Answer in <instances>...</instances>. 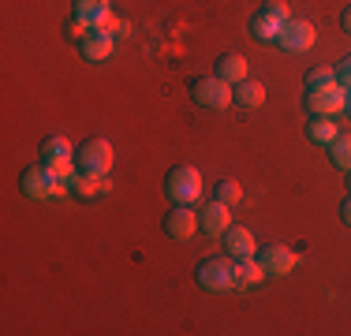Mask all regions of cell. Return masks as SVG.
<instances>
[{
	"mask_svg": "<svg viewBox=\"0 0 351 336\" xmlns=\"http://www.w3.org/2000/svg\"><path fill=\"white\" fill-rule=\"evenodd\" d=\"M337 134H340V131H337V123H332L329 116H314V120L306 123V139H311L314 146H329Z\"/></svg>",
	"mask_w": 351,
	"mask_h": 336,
	"instance_id": "obj_19",
	"label": "cell"
},
{
	"mask_svg": "<svg viewBox=\"0 0 351 336\" xmlns=\"http://www.w3.org/2000/svg\"><path fill=\"white\" fill-rule=\"evenodd\" d=\"M75 19H82L90 30H108V23L116 19L108 0H75Z\"/></svg>",
	"mask_w": 351,
	"mask_h": 336,
	"instance_id": "obj_12",
	"label": "cell"
},
{
	"mask_svg": "<svg viewBox=\"0 0 351 336\" xmlns=\"http://www.w3.org/2000/svg\"><path fill=\"white\" fill-rule=\"evenodd\" d=\"M19 187H23V195H27V198H34V202H49V198L68 195V183H64L60 176H53L45 165L27 168V172L19 176Z\"/></svg>",
	"mask_w": 351,
	"mask_h": 336,
	"instance_id": "obj_2",
	"label": "cell"
},
{
	"mask_svg": "<svg viewBox=\"0 0 351 336\" xmlns=\"http://www.w3.org/2000/svg\"><path fill=\"white\" fill-rule=\"evenodd\" d=\"M337 82V67H311L306 71V90H322Z\"/></svg>",
	"mask_w": 351,
	"mask_h": 336,
	"instance_id": "obj_23",
	"label": "cell"
},
{
	"mask_svg": "<svg viewBox=\"0 0 351 336\" xmlns=\"http://www.w3.org/2000/svg\"><path fill=\"white\" fill-rule=\"evenodd\" d=\"M348 195H351V172H348Z\"/></svg>",
	"mask_w": 351,
	"mask_h": 336,
	"instance_id": "obj_30",
	"label": "cell"
},
{
	"mask_svg": "<svg viewBox=\"0 0 351 336\" xmlns=\"http://www.w3.org/2000/svg\"><path fill=\"white\" fill-rule=\"evenodd\" d=\"M221 239H224V247H228V258H236V262H243V258H254V254H258L254 235H250V228H243V224H232V228L224 232Z\"/></svg>",
	"mask_w": 351,
	"mask_h": 336,
	"instance_id": "obj_13",
	"label": "cell"
},
{
	"mask_svg": "<svg viewBox=\"0 0 351 336\" xmlns=\"http://www.w3.org/2000/svg\"><path fill=\"white\" fill-rule=\"evenodd\" d=\"M198 224H202L206 235H213V239H221L224 232L232 228V206H224V202H206L202 213H198Z\"/></svg>",
	"mask_w": 351,
	"mask_h": 336,
	"instance_id": "obj_9",
	"label": "cell"
},
{
	"mask_svg": "<svg viewBox=\"0 0 351 336\" xmlns=\"http://www.w3.org/2000/svg\"><path fill=\"white\" fill-rule=\"evenodd\" d=\"M217 202H224V206L236 209L239 202H243V187H239V180H221V183H217Z\"/></svg>",
	"mask_w": 351,
	"mask_h": 336,
	"instance_id": "obj_22",
	"label": "cell"
},
{
	"mask_svg": "<svg viewBox=\"0 0 351 336\" xmlns=\"http://www.w3.org/2000/svg\"><path fill=\"white\" fill-rule=\"evenodd\" d=\"M71 191H75V195H82V198H97V195H108V191H112V180H105L101 172H82V168H79Z\"/></svg>",
	"mask_w": 351,
	"mask_h": 336,
	"instance_id": "obj_14",
	"label": "cell"
},
{
	"mask_svg": "<svg viewBox=\"0 0 351 336\" xmlns=\"http://www.w3.org/2000/svg\"><path fill=\"white\" fill-rule=\"evenodd\" d=\"M317 41V30L311 27L306 19H288L280 27V38H277V45L284 49V53H306Z\"/></svg>",
	"mask_w": 351,
	"mask_h": 336,
	"instance_id": "obj_7",
	"label": "cell"
},
{
	"mask_svg": "<svg viewBox=\"0 0 351 336\" xmlns=\"http://www.w3.org/2000/svg\"><path fill=\"white\" fill-rule=\"evenodd\" d=\"M64 30H68V38H71V41H82V38H86V34H90V27H86V23H82V19H71L68 27H64Z\"/></svg>",
	"mask_w": 351,
	"mask_h": 336,
	"instance_id": "obj_25",
	"label": "cell"
},
{
	"mask_svg": "<svg viewBox=\"0 0 351 336\" xmlns=\"http://www.w3.org/2000/svg\"><path fill=\"white\" fill-rule=\"evenodd\" d=\"M295 265H299V254H295V250L280 247V243L262 247V269H265V276H288Z\"/></svg>",
	"mask_w": 351,
	"mask_h": 336,
	"instance_id": "obj_10",
	"label": "cell"
},
{
	"mask_svg": "<svg viewBox=\"0 0 351 336\" xmlns=\"http://www.w3.org/2000/svg\"><path fill=\"white\" fill-rule=\"evenodd\" d=\"M165 235L169 239H176V243H183V239H191V235L198 232V213L191 206H172L169 213H165Z\"/></svg>",
	"mask_w": 351,
	"mask_h": 336,
	"instance_id": "obj_8",
	"label": "cell"
},
{
	"mask_svg": "<svg viewBox=\"0 0 351 336\" xmlns=\"http://www.w3.org/2000/svg\"><path fill=\"white\" fill-rule=\"evenodd\" d=\"M262 276H265L262 262H254V258L236 262V288H254V284H262Z\"/></svg>",
	"mask_w": 351,
	"mask_h": 336,
	"instance_id": "obj_20",
	"label": "cell"
},
{
	"mask_svg": "<svg viewBox=\"0 0 351 336\" xmlns=\"http://www.w3.org/2000/svg\"><path fill=\"white\" fill-rule=\"evenodd\" d=\"M112 161H116V149H112V142H105V139H90L75 149V165H79L82 172L108 176L112 172Z\"/></svg>",
	"mask_w": 351,
	"mask_h": 336,
	"instance_id": "obj_4",
	"label": "cell"
},
{
	"mask_svg": "<svg viewBox=\"0 0 351 336\" xmlns=\"http://www.w3.org/2000/svg\"><path fill=\"white\" fill-rule=\"evenodd\" d=\"M195 280L206 291H232L236 288V258H206V262H198Z\"/></svg>",
	"mask_w": 351,
	"mask_h": 336,
	"instance_id": "obj_3",
	"label": "cell"
},
{
	"mask_svg": "<svg viewBox=\"0 0 351 336\" xmlns=\"http://www.w3.org/2000/svg\"><path fill=\"white\" fill-rule=\"evenodd\" d=\"M191 94H195V105L221 112V108L232 105V82H224L221 75H210V79H195V82H191Z\"/></svg>",
	"mask_w": 351,
	"mask_h": 336,
	"instance_id": "obj_5",
	"label": "cell"
},
{
	"mask_svg": "<svg viewBox=\"0 0 351 336\" xmlns=\"http://www.w3.org/2000/svg\"><path fill=\"white\" fill-rule=\"evenodd\" d=\"M329 161L337 168H344V172H351V134H337L329 142Z\"/></svg>",
	"mask_w": 351,
	"mask_h": 336,
	"instance_id": "obj_21",
	"label": "cell"
},
{
	"mask_svg": "<svg viewBox=\"0 0 351 336\" xmlns=\"http://www.w3.org/2000/svg\"><path fill=\"white\" fill-rule=\"evenodd\" d=\"M340 217H344V224L351 228V195H348V202H344V206H340Z\"/></svg>",
	"mask_w": 351,
	"mask_h": 336,
	"instance_id": "obj_28",
	"label": "cell"
},
{
	"mask_svg": "<svg viewBox=\"0 0 351 336\" xmlns=\"http://www.w3.org/2000/svg\"><path fill=\"white\" fill-rule=\"evenodd\" d=\"M337 82H340V86H348V90H351V53H348L344 60L337 64Z\"/></svg>",
	"mask_w": 351,
	"mask_h": 336,
	"instance_id": "obj_24",
	"label": "cell"
},
{
	"mask_svg": "<svg viewBox=\"0 0 351 336\" xmlns=\"http://www.w3.org/2000/svg\"><path fill=\"white\" fill-rule=\"evenodd\" d=\"M165 195H169L172 206H195L202 198V176L191 165H180L165 176Z\"/></svg>",
	"mask_w": 351,
	"mask_h": 336,
	"instance_id": "obj_1",
	"label": "cell"
},
{
	"mask_svg": "<svg viewBox=\"0 0 351 336\" xmlns=\"http://www.w3.org/2000/svg\"><path fill=\"white\" fill-rule=\"evenodd\" d=\"M38 154H41V165H53V161H64V157H75V146L64 134H45Z\"/></svg>",
	"mask_w": 351,
	"mask_h": 336,
	"instance_id": "obj_17",
	"label": "cell"
},
{
	"mask_svg": "<svg viewBox=\"0 0 351 336\" xmlns=\"http://www.w3.org/2000/svg\"><path fill=\"white\" fill-rule=\"evenodd\" d=\"M280 27H284V19H280V15H273L269 8L254 12V19H250V34H254L258 41H277L280 38Z\"/></svg>",
	"mask_w": 351,
	"mask_h": 336,
	"instance_id": "obj_16",
	"label": "cell"
},
{
	"mask_svg": "<svg viewBox=\"0 0 351 336\" xmlns=\"http://www.w3.org/2000/svg\"><path fill=\"white\" fill-rule=\"evenodd\" d=\"M340 27H344V34H351V8H344V15H340Z\"/></svg>",
	"mask_w": 351,
	"mask_h": 336,
	"instance_id": "obj_29",
	"label": "cell"
},
{
	"mask_svg": "<svg viewBox=\"0 0 351 336\" xmlns=\"http://www.w3.org/2000/svg\"><path fill=\"white\" fill-rule=\"evenodd\" d=\"M265 8H269V12H273V15H280V19H284V23H288V19H291V12H288V4H284V0H269V4H265Z\"/></svg>",
	"mask_w": 351,
	"mask_h": 336,
	"instance_id": "obj_26",
	"label": "cell"
},
{
	"mask_svg": "<svg viewBox=\"0 0 351 336\" xmlns=\"http://www.w3.org/2000/svg\"><path fill=\"white\" fill-rule=\"evenodd\" d=\"M79 49H82V60H90V64H105V60H112L116 38H112L108 30H90L86 38L79 41Z\"/></svg>",
	"mask_w": 351,
	"mask_h": 336,
	"instance_id": "obj_11",
	"label": "cell"
},
{
	"mask_svg": "<svg viewBox=\"0 0 351 336\" xmlns=\"http://www.w3.org/2000/svg\"><path fill=\"white\" fill-rule=\"evenodd\" d=\"M306 108H311V116L348 112V86L332 82V86H322V90H306Z\"/></svg>",
	"mask_w": 351,
	"mask_h": 336,
	"instance_id": "obj_6",
	"label": "cell"
},
{
	"mask_svg": "<svg viewBox=\"0 0 351 336\" xmlns=\"http://www.w3.org/2000/svg\"><path fill=\"white\" fill-rule=\"evenodd\" d=\"M348 112H351V90H348Z\"/></svg>",
	"mask_w": 351,
	"mask_h": 336,
	"instance_id": "obj_31",
	"label": "cell"
},
{
	"mask_svg": "<svg viewBox=\"0 0 351 336\" xmlns=\"http://www.w3.org/2000/svg\"><path fill=\"white\" fill-rule=\"evenodd\" d=\"M108 34H112V38H128L131 27H128L123 19H112V23H108Z\"/></svg>",
	"mask_w": 351,
	"mask_h": 336,
	"instance_id": "obj_27",
	"label": "cell"
},
{
	"mask_svg": "<svg viewBox=\"0 0 351 336\" xmlns=\"http://www.w3.org/2000/svg\"><path fill=\"white\" fill-rule=\"evenodd\" d=\"M262 101H265V86L262 82H254V79H243V82H236L232 86V105H239V108H262Z\"/></svg>",
	"mask_w": 351,
	"mask_h": 336,
	"instance_id": "obj_15",
	"label": "cell"
},
{
	"mask_svg": "<svg viewBox=\"0 0 351 336\" xmlns=\"http://www.w3.org/2000/svg\"><path fill=\"white\" fill-rule=\"evenodd\" d=\"M217 75H221L224 82H232V86H236V82H243V79H247V60H243L239 53L221 56V60H217Z\"/></svg>",
	"mask_w": 351,
	"mask_h": 336,
	"instance_id": "obj_18",
	"label": "cell"
}]
</instances>
